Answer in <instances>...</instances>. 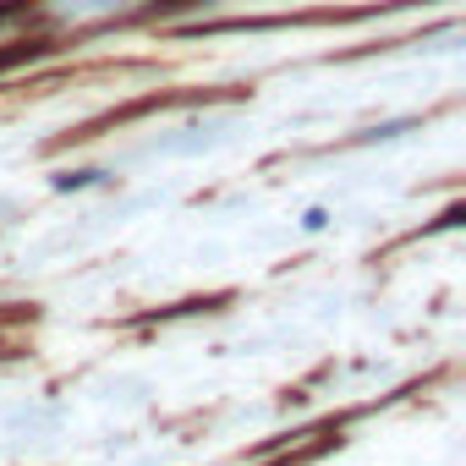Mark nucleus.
Segmentation results:
<instances>
[{
	"mask_svg": "<svg viewBox=\"0 0 466 466\" xmlns=\"http://www.w3.org/2000/svg\"><path fill=\"white\" fill-rule=\"evenodd\" d=\"M56 50V39H28V45H6L0 50V72H12V66H28V61H39V56H50Z\"/></svg>",
	"mask_w": 466,
	"mask_h": 466,
	"instance_id": "1",
	"label": "nucleus"
},
{
	"mask_svg": "<svg viewBox=\"0 0 466 466\" xmlns=\"http://www.w3.org/2000/svg\"><path fill=\"white\" fill-rule=\"evenodd\" d=\"M39 6V0H0V28H12V23H23L28 12Z\"/></svg>",
	"mask_w": 466,
	"mask_h": 466,
	"instance_id": "3",
	"label": "nucleus"
},
{
	"mask_svg": "<svg viewBox=\"0 0 466 466\" xmlns=\"http://www.w3.org/2000/svg\"><path fill=\"white\" fill-rule=\"evenodd\" d=\"M99 176H105V170H61V176H56V192H77V187H94Z\"/></svg>",
	"mask_w": 466,
	"mask_h": 466,
	"instance_id": "2",
	"label": "nucleus"
},
{
	"mask_svg": "<svg viewBox=\"0 0 466 466\" xmlns=\"http://www.w3.org/2000/svg\"><path fill=\"white\" fill-rule=\"evenodd\" d=\"M302 225H308V230H324V225H329V214H324V208H308V214H302Z\"/></svg>",
	"mask_w": 466,
	"mask_h": 466,
	"instance_id": "4",
	"label": "nucleus"
}]
</instances>
